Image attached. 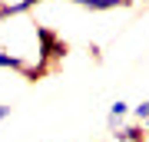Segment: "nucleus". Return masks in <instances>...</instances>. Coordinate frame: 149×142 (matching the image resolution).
Instances as JSON below:
<instances>
[{
	"label": "nucleus",
	"mask_w": 149,
	"mask_h": 142,
	"mask_svg": "<svg viewBox=\"0 0 149 142\" xmlns=\"http://www.w3.org/2000/svg\"><path fill=\"white\" fill-rule=\"evenodd\" d=\"M76 7H86V10H113V7H126V0H70Z\"/></svg>",
	"instance_id": "nucleus-1"
},
{
	"label": "nucleus",
	"mask_w": 149,
	"mask_h": 142,
	"mask_svg": "<svg viewBox=\"0 0 149 142\" xmlns=\"http://www.w3.org/2000/svg\"><path fill=\"white\" fill-rule=\"evenodd\" d=\"M0 66H7V69H23V60H20V56H10V53H0Z\"/></svg>",
	"instance_id": "nucleus-2"
},
{
	"label": "nucleus",
	"mask_w": 149,
	"mask_h": 142,
	"mask_svg": "<svg viewBox=\"0 0 149 142\" xmlns=\"http://www.w3.org/2000/svg\"><path fill=\"white\" fill-rule=\"evenodd\" d=\"M126 112H129L126 103H113V106H109V119H113V122H116L119 116H126Z\"/></svg>",
	"instance_id": "nucleus-3"
},
{
	"label": "nucleus",
	"mask_w": 149,
	"mask_h": 142,
	"mask_svg": "<svg viewBox=\"0 0 149 142\" xmlns=\"http://www.w3.org/2000/svg\"><path fill=\"white\" fill-rule=\"evenodd\" d=\"M10 116V106H0V119H7Z\"/></svg>",
	"instance_id": "nucleus-5"
},
{
	"label": "nucleus",
	"mask_w": 149,
	"mask_h": 142,
	"mask_svg": "<svg viewBox=\"0 0 149 142\" xmlns=\"http://www.w3.org/2000/svg\"><path fill=\"white\" fill-rule=\"evenodd\" d=\"M133 112H136L139 119H149V99H143V103H139V106H136Z\"/></svg>",
	"instance_id": "nucleus-4"
}]
</instances>
